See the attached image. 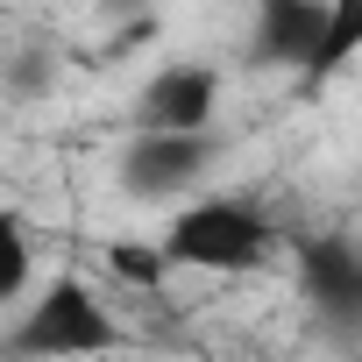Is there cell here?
Masks as SVG:
<instances>
[{"label": "cell", "mask_w": 362, "mask_h": 362, "mask_svg": "<svg viewBox=\"0 0 362 362\" xmlns=\"http://www.w3.org/2000/svg\"><path fill=\"white\" fill-rule=\"evenodd\" d=\"M327 36V0H256V36H249V57L256 64H284V71H305L313 50Z\"/></svg>", "instance_id": "cell-6"}, {"label": "cell", "mask_w": 362, "mask_h": 362, "mask_svg": "<svg viewBox=\"0 0 362 362\" xmlns=\"http://www.w3.org/2000/svg\"><path fill=\"white\" fill-rule=\"evenodd\" d=\"M29 270H36V242H29L15 206H0V305L29 291Z\"/></svg>", "instance_id": "cell-8"}, {"label": "cell", "mask_w": 362, "mask_h": 362, "mask_svg": "<svg viewBox=\"0 0 362 362\" xmlns=\"http://www.w3.org/2000/svg\"><path fill=\"white\" fill-rule=\"evenodd\" d=\"M362 57V0H327V36H320V50H313V64L298 71L305 86H327L334 71H348Z\"/></svg>", "instance_id": "cell-7"}, {"label": "cell", "mask_w": 362, "mask_h": 362, "mask_svg": "<svg viewBox=\"0 0 362 362\" xmlns=\"http://www.w3.org/2000/svg\"><path fill=\"white\" fill-rule=\"evenodd\" d=\"M214 114H221L214 64H163L135 93V128H214Z\"/></svg>", "instance_id": "cell-4"}, {"label": "cell", "mask_w": 362, "mask_h": 362, "mask_svg": "<svg viewBox=\"0 0 362 362\" xmlns=\"http://www.w3.org/2000/svg\"><path fill=\"white\" fill-rule=\"evenodd\" d=\"M163 249L177 270H214V277H235V270H256L284 249V228L242 199V192H206L192 206H177L170 228H163Z\"/></svg>", "instance_id": "cell-1"}, {"label": "cell", "mask_w": 362, "mask_h": 362, "mask_svg": "<svg viewBox=\"0 0 362 362\" xmlns=\"http://www.w3.org/2000/svg\"><path fill=\"white\" fill-rule=\"evenodd\" d=\"M214 163V128H135L121 149V192L135 199H170L199 185Z\"/></svg>", "instance_id": "cell-3"}, {"label": "cell", "mask_w": 362, "mask_h": 362, "mask_svg": "<svg viewBox=\"0 0 362 362\" xmlns=\"http://www.w3.org/2000/svg\"><path fill=\"white\" fill-rule=\"evenodd\" d=\"M8 348L15 355H107V348H121V320L93 298L86 277H50L36 291V305L15 320Z\"/></svg>", "instance_id": "cell-2"}, {"label": "cell", "mask_w": 362, "mask_h": 362, "mask_svg": "<svg viewBox=\"0 0 362 362\" xmlns=\"http://www.w3.org/2000/svg\"><path fill=\"white\" fill-rule=\"evenodd\" d=\"M298 284L320 305V320L355 327L362 320V242L355 235H320L298 249Z\"/></svg>", "instance_id": "cell-5"}, {"label": "cell", "mask_w": 362, "mask_h": 362, "mask_svg": "<svg viewBox=\"0 0 362 362\" xmlns=\"http://www.w3.org/2000/svg\"><path fill=\"white\" fill-rule=\"evenodd\" d=\"M50 71H57L50 43H43V50H22V57L8 64V93H22V100H29V93H50Z\"/></svg>", "instance_id": "cell-10"}, {"label": "cell", "mask_w": 362, "mask_h": 362, "mask_svg": "<svg viewBox=\"0 0 362 362\" xmlns=\"http://www.w3.org/2000/svg\"><path fill=\"white\" fill-rule=\"evenodd\" d=\"M107 270H114L121 284H135V291H156L177 263H170V249H163V242L149 249V242H128V235H121V242H107Z\"/></svg>", "instance_id": "cell-9"}]
</instances>
